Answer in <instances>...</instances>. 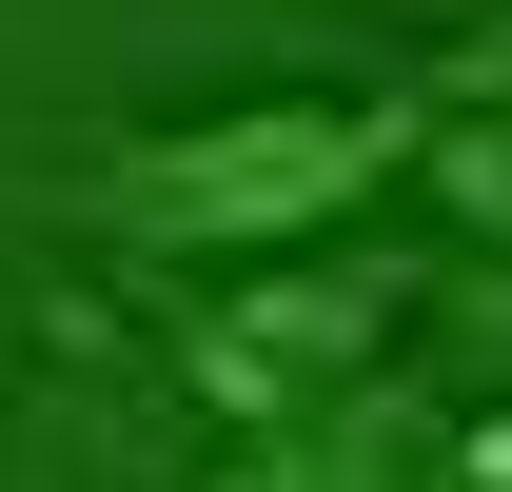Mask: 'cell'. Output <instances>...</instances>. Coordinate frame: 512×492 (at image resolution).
Returning a JSON list of instances; mask_svg holds the SVG:
<instances>
[{"label":"cell","instance_id":"cell-1","mask_svg":"<svg viewBox=\"0 0 512 492\" xmlns=\"http://www.w3.org/2000/svg\"><path fill=\"white\" fill-rule=\"evenodd\" d=\"M414 158H434V99H217V119L119 138L79 178V217L138 237V256H296Z\"/></svg>","mask_w":512,"mask_h":492},{"label":"cell","instance_id":"cell-2","mask_svg":"<svg viewBox=\"0 0 512 492\" xmlns=\"http://www.w3.org/2000/svg\"><path fill=\"white\" fill-rule=\"evenodd\" d=\"M375 335H394V276H256V296L197 315L178 355H197V394H217L237 433H276V414H335Z\"/></svg>","mask_w":512,"mask_h":492},{"label":"cell","instance_id":"cell-3","mask_svg":"<svg viewBox=\"0 0 512 492\" xmlns=\"http://www.w3.org/2000/svg\"><path fill=\"white\" fill-rule=\"evenodd\" d=\"M414 473H434V414H414L394 374H355L335 414H276L217 492H414Z\"/></svg>","mask_w":512,"mask_h":492},{"label":"cell","instance_id":"cell-4","mask_svg":"<svg viewBox=\"0 0 512 492\" xmlns=\"http://www.w3.org/2000/svg\"><path fill=\"white\" fill-rule=\"evenodd\" d=\"M434 197L473 217V237H512V119H493V99H453V119H434Z\"/></svg>","mask_w":512,"mask_h":492},{"label":"cell","instance_id":"cell-5","mask_svg":"<svg viewBox=\"0 0 512 492\" xmlns=\"http://www.w3.org/2000/svg\"><path fill=\"white\" fill-rule=\"evenodd\" d=\"M414 492H512V414H453V433H434V473H414Z\"/></svg>","mask_w":512,"mask_h":492},{"label":"cell","instance_id":"cell-6","mask_svg":"<svg viewBox=\"0 0 512 492\" xmlns=\"http://www.w3.org/2000/svg\"><path fill=\"white\" fill-rule=\"evenodd\" d=\"M453 99H493V119H512V20L473 40V60H453Z\"/></svg>","mask_w":512,"mask_h":492}]
</instances>
